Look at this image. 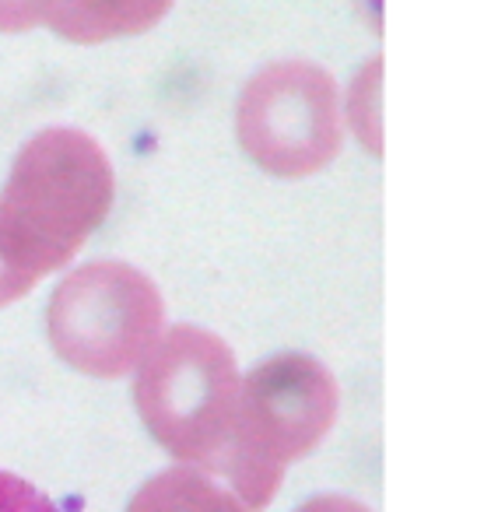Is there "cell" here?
Wrapping results in <instances>:
<instances>
[{"mask_svg": "<svg viewBox=\"0 0 477 512\" xmlns=\"http://www.w3.org/2000/svg\"><path fill=\"white\" fill-rule=\"evenodd\" d=\"M116 176L102 144L78 127H46L18 151L0 190V264L25 288L60 271L113 207Z\"/></svg>", "mask_w": 477, "mask_h": 512, "instance_id": "obj_1", "label": "cell"}, {"mask_svg": "<svg viewBox=\"0 0 477 512\" xmlns=\"http://www.w3.org/2000/svg\"><path fill=\"white\" fill-rule=\"evenodd\" d=\"M341 390L327 365L309 355H274L239 383L235 432L214 477L250 512L271 505L285 467L320 446L334 428Z\"/></svg>", "mask_w": 477, "mask_h": 512, "instance_id": "obj_2", "label": "cell"}, {"mask_svg": "<svg viewBox=\"0 0 477 512\" xmlns=\"http://www.w3.org/2000/svg\"><path fill=\"white\" fill-rule=\"evenodd\" d=\"M239 383L232 348L218 334L179 323L141 358L134 400L165 453L214 474L235 432Z\"/></svg>", "mask_w": 477, "mask_h": 512, "instance_id": "obj_3", "label": "cell"}, {"mask_svg": "<svg viewBox=\"0 0 477 512\" xmlns=\"http://www.w3.org/2000/svg\"><path fill=\"white\" fill-rule=\"evenodd\" d=\"M165 306L151 278L120 260H95L57 285L46 313L50 344L81 376L120 379L162 334Z\"/></svg>", "mask_w": 477, "mask_h": 512, "instance_id": "obj_4", "label": "cell"}, {"mask_svg": "<svg viewBox=\"0 0 477 512\" xmlns=\"http://www.w3.org/2000/svg\"><path fill=\"white\" fill-rule=\"evenodd\" d=\"M235 137L253 165L278 179L327 169L344 144L341 88L313 60H274L235 102Z\"/></svg>", "mask_w": 477, "mask_h": 512, "instance_id": "obj_5", "label": "cell"}, {"mask_svg": "<svg viewBox=\"0 0 477 512\" xmlns=\"http://www.w3.org/2000/svg\"><path fill=\"white\" fill-rule=\"evenodd\" d=\"M172 4L176 0H57L46 29L74 46H99L151 32Z\"/></svg>", "mask_w": 477, "mask_h": 512, "instance_id": "obj_6", "label": "cell"}, {"mask_svg": "<svg viewBox=\"0 0 477 512\" xmlns=\"http://www.w3.org/2000/svg\"><path fill=\"white\" fill-rule=\"evenodd\" d=\"M127 512H250L243 498L228 484H221L214 474L200 467H172L151 477L134 498Z\"/></svg>", "mask_w": 477, "mask_h": 512, "instance_id": "obj_7", "label": "cell"}, {"mask_svg": "<svg viewBox=\"0 0 477 512\" xmlns=\"http://www.w3.org/2000/svg\"><path fill=\"white\" fill-rule=\"evenodd\" d=\"M379 92H383V57H372L362 71L355 74L348 88V127L355 137L379 155L383 151V130H379Z\"/></svg>", "mask_w": 477, "mask_h": 512, "instance_id": "obj_8", "label": "cell"}, {"mask_svg": "<svg viewBox=\"0 0 477 512\" xmlns=\"http://www.w3.org/2000/svg\"><path fill=\"white\" fill-rule=\"evenodd\" d=\"M0 512H60L36 484L0 470Z\"/></svg>", "mask_w": 477, "mask_h": 512, "instance_id": "obj_9", "label": "cell"}, {"mask_svg": "<svg viewBox=\"0 0 477 512\" xmlns=\"http://www.w3.org/2000/svg\"><path fill=\"white\" fill-rule=\"evenodd\" d=\"M53 4L57 0H0V32L18 36V32H32L46 25Z\"/></svg>", "mask_w": 477, "mask_h": 512, "instance_id": "obj_10", "label": "cell"}, {"mask_svg": "<svg viewBox=\"0 0 477 512\" xmlns=\"http://www.w3.org/2000/svg\"><path fill=\"white\" fill-rule=\"evenodd\" d=\"M299 512H372V509H365L362 502L344 495H320V498H309Z\"/></svg>", "mask_w": 477, "mask_h": 512, "instance_id": "obj_11", "label": "cell"}, {"mask_svg": "<svg viewBox=\"0 0 477 512\" xmlns=\"http://www.w3.org/2000/svg\"><path fill=\"white\" fill-rule=\"evenodd\" d=\"M355 4L365 15V22H369V29L383 32V0H355Z\"/></svg>", "mask_w": 477, "mask_h": 512, "instance_id": "obj_12", "label": "cell"}]
</instances>
